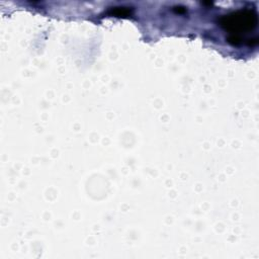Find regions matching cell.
Wrapping results in <instances>:
<instances>
[{
    "label": "cell",
    "mask_w": 259,
    "mask_h": 259,
    "mask_svg": "<svg viewBox=\"0 0 259 259\" xmlns=\"http://www.w3.org/2000/svg\"><path fill=\"white\" fill-rule=\"evenodd\" d=\"M221 24L232 33V36L229 38L230 41L234 40V44H238L241 40L242 32L255 28L257 15L253 10H241L224 16L221 19Z\"/></svg>",
    "instance_id": "1"
}]
</instances>
